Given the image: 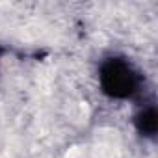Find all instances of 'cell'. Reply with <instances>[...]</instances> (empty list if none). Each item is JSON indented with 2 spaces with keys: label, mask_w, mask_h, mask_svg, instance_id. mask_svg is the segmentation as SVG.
<instances>
[{
  "label": "cell",
  "mask_w": 158,
  "mask_h": 158,
  "mask_svg": "<svg viewBox=\"0 0 158 158\" xmlns=\"http://www.w3.org/2000/svg\"><path fill=\"white\" fill-rule=\"evenodd\" d=\"M101 82L112 97H128L138 88V74L123 60H108L101 69Z\"/></svg>",
  "instance_id": "cell-1"
},
{
  "label": "cell",
  "mask_w": 158,
  "mask_h": 158,
  "mask_svg": "<svg viewBox=\"0 0 158 158\" xmlns=\"http://www.w3.org/2000/svg\"><path fill=\"white\" fill-rule=\"evenodd\" d=\"M156 114H154V110L152 108H149V110H145L139 117H138V128H139V132L141 134H145V136H152L154 132H156Z\"/></svg>",
  "instance_id": "cell-2"
}]
</instances>
